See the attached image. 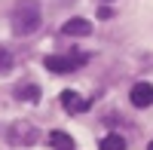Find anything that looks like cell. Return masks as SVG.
Segmentation results:
<instances>
[{"mask_svg":"<svg viewBox=\"0 0 153 150\" xmlns=\"http://www.w3.org/2000/svg\"><path fill=\"white\" fill-rule=\"evenodd\" d=\"M9 68H12V55H9L6 46H0V74H6Z\"/></svg>","mask_w":153,"mask_h":150,"instance_id":"cell-10","label":"cell"},{"mask_svg":"<svg viewBox=\"0 0 153 150\" xmlns=\"http://www.w3.org/2000/svg\"><path fill=\"white\" fill-rule=\"evenodd\" d=\"M98 147L101 150H126V138H123V135H104Z\"/></svg>","mask_w":153,"mask_h":150,"instance_id":"cell-9","label":"cell"},{"mask_svg":"<svg viewBox=\"0 0 153 150\" xmlns=\"http://www.w3.org/2000/svg\"><path fill=\"white\" fill-rule=\"evenodd\" d=\"M147 150H153V141H150V144H147Z\"/></svg>","mask_w":153,"mask_h":150,"instance_id":"cell-11","label":"cell"},{"mask_svg":"<svg viewBox=\"0 0 153 150\" xmlns=\"http://www.w3.org/2000/svg\"><path fill=\"white\" fill-rule=\"evenodd\" d=\"M6 141L12 147H31V144L40 141V129H37L34 123H28V120H16L6 129Z\"/></svg>","mask_w":153,"mask_h":150,"instance_id":"cell-2","label":"cell"},{"mask_svg":"<svg viewBox=\"0 0 153 150\" xmlns=\"http://www.w3.org/2000/svg\"><path fill=\"white\" fill-rule=\"evenodd\" d=\"M43 22V12L37 0H19L16 9H12V31L19 37H31Z\"/></svg>","mask_w":153,"mask_h":150,"instance_id":"cell-1","label":"cell"},{"mask_svg":"<svg viewBox=\"0 0 153 150\" xmlns=\"http://www.w3.org/2000/svg\"><path fill=\"white\" fill-rule=\"evenodd\" d=\"M86 61H89L86 52H68V55H46L43 65L52 71V74H71V71H76V68H83Z\"/></svg>","mask_w":153,"mask_h":150,"instance_id":"cell-3","label":"cell"},{"mask_svg":"<svg viewBox=\"0 0 153 150\" xmlns=\"http://www.w3.org/2000/svg\"><path fill=\"white\" fill-rule=\"evenodd\" d=\"M129 98H132L135 107H150L153 104V86L150 83H135L132 92H129Z\"/></svg>","mask_w":153,"mask_h":150,"instance_id":"cell-4","label":"cell"},{"mask_svg":"<svg viewBox=\"0 0 153 150\" xmlns=\"http://www.w3.org/2000/svg\"><path fill=\"white\" fill-rule=\"evenodd\" d=\"M16 98L19 101H40V86L31 83V80H25L16 86Z\"/></svg>","mask_w":153,"mask_h":150,"instance_id":"cell-7","label":"cell"},{"mask_svg":"<svg viewBox=\"0 0 153 150\" xmlns=\"http://www.w3.org/2000/svg\"><path fill=\"white\" fill-rule=\"evenodd\" d=\"M61 104H65L68 114H83V110H89V101H86V98H80L76 92H71V89L61 92Z\"/></svg>","mask_w":153,"mask_h":150,"instance_id":"cell-5","label":"cell"},{"mask_svg":"<svg viewBox=\"0 0 153 150\" xmlns=\"http://www.w3.org/2000/svg\"><path fill=\"white\" fill-rule=\"evenodd\" d=\"M61 34H68V37H86V34H92V25H89L86 19H68L65 25H61Z\"/></svg>","mask_w":153,"mask_h":150,"instance_id":"cell-6","label":"cell"},{"mask_svg":"<svg viewBox=\"0 0 153 150\" xmlns=\"http://www.w3.org/2000/svg\"><path fill=\"white\" fill-rule=\"evenodd\" d=\"M49 144H52L55 150H76L74 138H71V135H65V132H52V135H49Z\"/></svg>","mask_w":153,"mask_h":150,"instance_id":"cell-8","label":"cell"}]
</instances>
